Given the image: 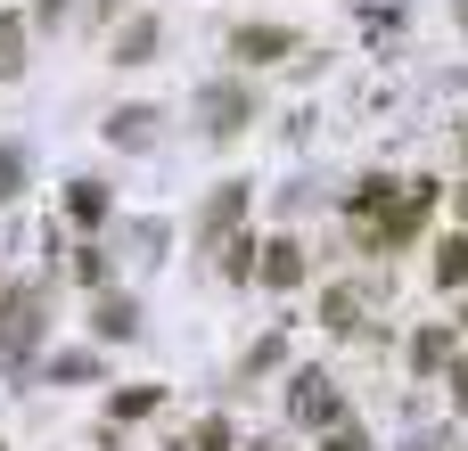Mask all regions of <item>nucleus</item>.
<instances>
[{
  "label": "nucleus",
  "instance_id": "1",
  "mask_svg": "<svg viewBox=\"0 0 468 451\" xmlns=\"http://www.w3.org/2000/svg\"><path fill=\"white\" fill-rule=\"evenodd\" d=\"M16 345H25V353L41 345V304H33V296H8V304H0V362H8Z\"/></svg>",
  "mask_w": 468,
  "mask_h": 451
},
{
  "label": "nucleus",
  "instance_id": "2",
  "mask_svg": "<svg viewBox=\"0 0 468 451\" xmlns=\"http://www.w3.org/2000/svg\"><path fill=\"white\" fill-rule=\"evenodd\" d=\"M230 49L263 66V58H288V49H296V33H288V25H239V33H230Z\"/></svg>",
  "mask_w": 468,
  "mask_h": 451
},
{
  "label": "nucleus",
  "instance_id": "3",
  "mask_svg": "<svg viewBox=\"0 0 468 451\" xmlns=\"http://www.w3.org/2000/svg\"><path fill=\"white\" fill-rule=\"evenodd\" d=\"M197 107H206V131H214V140L247 131V90H222V82H214V90H206Z\"/></svg>",
  "mask_w": 468,
  "mask_h": 451
},
{
  "label": "nucleus",
  "instance_id": "4",
  "mask_svg": "<svg viewBox=\"0 0 468 451\" xmlns=\"http://www.w3.org/2000/svg\"><path fill=\"white\" fill-rule=\"evenodd\" d=\"M107 140H115V148H148V140H156V107H115V115H107Z\"/></svg>",
  "mask_w": 468,
  "mask_h": 451
},
{
  "label": "nucleus",
  "instance_id": "5",
  "mask_svg": "<svg viewBox=\"0 0 468 451\" xmlns=\"http://www.w3.org/2000/svg\"><path fill=\"white\" fill-rule=\"evenodd\" d=\"M296 419H313V427H321V419H337V386H329L321 370H304V378H296Z\"/></svg>",
  "mask_w": 468,
  "mask_h": 451
},
{
  "label": "nucleus",
  "instance_id": "6",
  "mask_svg": "<svg viewBox=\"0 0 468 451\" xmlns=\"http://www.w3.org/2000/svg\"><path fill=\"white\" fill-rule=\"evenodd\" d=\"M148 58H156V16H132L115 33V66H148Z\"/></svg>",
  "mask_w": 468,
  "mask_h": 451
},
{
  "label": "nucleus",
  "instance_id": "7",
  "mask_svg": "<svg viewBox=\"0 0 468 451\" xmlns=\"http://www.w3.org/2000/svg\"><path fill=\"white\" fill-rule=\"evenodd\" d=\"M16 74H25V16L8 8L0 16V82H16Z\"/></svg>",
  "mask_w": 468,
  "mask_h": 451
},
{
  "label": "nucleus",
  "instance_id": "8",
  "mask_svg": "<svg viewBox=\"0 0 468 451\" xmlns=\"http://www.w3.org/2000/svg\"><path fill=\"white\" fill-rule=\"evenodd\" d=\"M263 279H271V288H296V279H304V255L280 238V246H271V263H263Z\"/></svg>",
  "mask_w": 468,
  "mask_h": 451
},
{
  "label": "nucleus",
  "instance_id": "9",
  "mask_svg": "<svg viewBox=\"0 0 468 451\" xmlns=\"http://www.w3.org/2000/svg\"><path fill=\"white\" fill-rule=\"evenodd\" d=\"M436 279H444V288L468 279V238H444V246H436Z\"/></svg>",
  "mask_w": 468,
  "mask_h": 451
},
{
  "label": "nucleus",
  "instance_id": "10",
  "mask_svg": "<svg viewBox=\"0 0 468 451\" xmlns=\"http://www.w3.org/2000/svg\"><path fill=\"white\" fill-rule=\"evenodd\" d=\"M66 205H74V222H107V189H99V181H74Z\"/></svg>",
  "mask_w": 468,
  "mask_h": 451
},
{
  "label": "nucleus",
  "instance_id": "11",
  "mask_svg": "<svg viewBox=\"0 0 468 451\" xmlns=\"http://www.w3.org/2000/svg\"><path fill=\"white\" fill-rule=\"evenodd\" d=\"M16 189H25V148H16V140H0V205H8Z\"/></svg>",
  "mask_w": 468,
  "mask_h": 451
},
{
  "label": "nucleus",
  "instance_id": "12",
  "mask_svg": "<svg viewBox=\"0 0 468 451\" xmlns=\"http://www.w3.org/2000/svg\"><path fill=\"white\" fill-rule=\"evenodd\" d=\"M132 329H140V312H132V304H123V296H115V304H107V312H99V337H132Z\"/></svg>",
  "mask_w": 468,
  "mask_h": 451
},
{
  "label": "nucleus",
  "instance_id": "13",
  "mask_svg": "<svg viewBox=\"0 0 468 451\" xmlns=\"http://www.w3.org/2000/svg\"><path fill=\"white\" fill-rule=\"evenodd\" d=\"M49 378H66V386H74V378H99V353H58Z\"/></svg>",
  "mask_w": 468,
  "mask_h": 451
},
{
  "label": "nucleus",
  "instance_id": "14",
  "mask_svg": "<svg viewBox=\"0 0 468 451\" xmlns=\"http://www.w3.org/2000/svg\"><path fill=\"white\" fill-rule=\"evenodd\" d=\"M321 451H370V435H362V427H337V435H329Z\"/></svg>",
  "mask_w": 468,
  "mask_h": 451
},
{
  "label": "nucleus",
  "instance_id": "15",
  "mask_svg": "<svg viewBox=\"0 0 468 451\" xmlns=\"http://www.w3.org/2000/svg\"><path fill=\"white\" fill-rule=\"evenodd\" d=\"M115 8H123V0H90V16H115Z\"/></svg>",
  "mask_w": 468,
  "mask_h": 451
},
{
  "label": "nucleus",
  "instance_id": "16",
  "mask_svg": "<svg viewBox=\"0 0 468 451\" xmlns=\"http://www.w3.org/2000/svg\"><path fill=\"white\" fill-rule=\"evenodd\" d=\"M461 25H468V0H461Z\"/></svg>",
  "mask_w": 468,
  "mask_h": 451
}]
</instances>
